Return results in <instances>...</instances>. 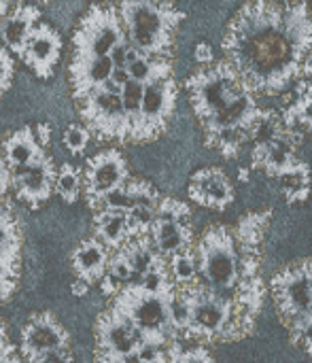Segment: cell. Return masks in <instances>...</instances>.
I'll use <instances>...</instances> for the list:
<instances>
[{"instance_id":"d6986e66","label":"cell","mask_w":312,"mask_h":363,"mask_svg":"<svg viewBox=\"0 0 312 363\" xmlns=\"http://www.w3.org/2000/svg\"><path fill=\"white\" fill-rule=\"evenodd\" d=\"M43 151H45V147L38 143L32 128L17 130L2 143V155H4V162H6L9 170H17L21 166H28Z\"/></svg>"},{"instance_id":"277c9868","label":"cell","mask_w":312,"mask_h":363,"mask_svg":"<svg viewBox=\"0 0 312 363\" xmlns=\"http://www.w3.org/2000/svg\"><path fill=\"white\" fill-rule=\"evenodd\" d=\"M170 294H160L147 289L140 283H130L111 300V306L140 330L147 345L162 347L168 351V347L179 340L168 311Z\"/></svg>"},{"instance_id":"ac0fdd59","label":"cell","mask_w":312,"mask_h":363,"mask_svg":"<svg viewBox=\"0 0 312 363\" xmlns=\"http://www.w3.org/2000/svg\"><path fill=\"white\" fill-rule=\"evenodd\" d=\"M91 223H94V234L91 236H96L113 253L119 251L126 242H130L134 238L132 228H130V217L123 211L98 208V211H94Z\"/></svg>"},{"instance_id":"2e32d148","label":"cell","mask_w":312,"mask_h":363,"mask_svg":"<svg viewBox=\"0 0 312 363\" xmlns=\"http://www.w3.org/2000/svg\"><path fill=\"white\" fill-rule=\"evenodd\" d=\"M111 255L113 251L106 245H102L96 236L83 238L70 253V266L74 277L89 285H100V281L108 272Z\"/></svg>"},{"instance_id":"3957f363","label":"cell","mask_w":312,"mask_h":363,"mask_svg":"<svg viewBox=\"0 0 312 363\" xmlns=\"http://www.w3.org/2000/svg\"><path fill=\"white\" fill-rule=\"evenodd\" d=\"M194 249L200 281L213 291L234 300L243 283V253L236 234L228 225H211Z\"/></svg>"},{"instance_id":"5b68a950","label":"cell","mask_w":312,"mask_h":363,"mask_svg":"<svg viewBox=\"0 0 312 363\" xmlns=\"http://www.w3.org/2000/svg\"><path fill=\"white\" fill-rule=\"evenodd\" d=\"M181 289L185 291L189 300V308H191L189 328L183 338L196 340L198 345L243 338L238 332L232 298L213 291L202 281H196Z\"/></svg>"},{"instance_id":"ba28073f","label":"cell","mask_w":312,"mask_h":363,"mask_svg":"<svg viewBox=\"0 0 312 363\" xmlns=\"http://www.w3.org/2000/svg\"><path fill=\"white\" fill-rule=\"evenodd\" d=\"M130 181L128 162L115 149L100 151L87 162L83 172V194L91 211H98L106 196L117 191Z\"/></svg>"},{"instance_id":"8992f818","label":"cell","mask_w":312,"mask_h":363,"mask_svg":"<svg viewBox=\"0 0 312 363\" xmlns=\"http://www.w3.org/2000/svg\"><path fill=\"white\" fill-rule=\"evenodd\" d=\"M272 296L285 328H294L312 321V259H300L274 274Z\"/></svg>"},{"instance_id":"52a82bcc","label":"cell","mask_w":312,"mask_h":363,"mask_svg":"<svg viewBox=\"0 0 312 363\" xmlns=\"http://www.w3.org/2000/svg\"><path fill=\"white\" fill-rule=\"evenodd\" d=\"M149 238L155 251L166 259L181 251L194 249V219L189 206L174 198H162Z\"/></svg>"},{"instance_id":"d4e9b609","label":"cell","mask_w":312,"mask_h":363,"mask_svg":"<svg viewBox=\"0 0 312 363\" xmlns=\"http://www.w3.org/2000/svg\"><path fill=\"white\" fill-rule=\"evenodd\" d=\"M21 277V255L0 253V304L9 302L19 285Z\"/></svg>"},{"instance_id":"44dd1931","label":"cell","mask_w":312,"mask_h":363,"mask_svg":"<svg viewBox=\"0 0 312 363\" xmlns=\"http://www.w3.org/2000/svg\"><path fill=\"white\" fill-rule=\"evenodd\" d=\"M36 21V9L32 6H19L4 23V40L9 47H13L15 51H21L30 32H32V26Z\"/></svg>"},{"instance_id":"e575fe53","label":"cell","mask_w":312,"mask_h":363,"mask_svg":"<svg viewBox=\"0 0 312 363\" xmlns=\"http://www.w3.org/2000/svg\"><path fill=\"white\" fill-rule=\"evenodd\" d=\"M196 55H198V60H211V53H208V47L206 45H200L198 47V51H196Z\"/></svg>"},{"instance_id":"4dcf8cb0","label":"cell","mask_w":312,"mask_h":363,"mask_svg":"<svg viewBox=\"0 0 312 363\" xmlns=\"http://www.w3.org/2000/svg\"><path fill=\"white\" fill-rule=\"evenodd\" d=\"M11 74H13V68H11V57L4 49H0V91L4 87H9V81H11Z\"/></svg>"},{"instance_id":"4316f807","label":"cell","mask_w":312,"mask_h":363,"mask_svg":"<svg viewBox=\"0 0 312 363\" xmlns=\"http://www.w3.org/2000/svg\"><path fill=\"white\" fill-rule=\"evenodd\" d=\"M96 363H170L168 351L162 347H153V345H143L134 355L130 357H121V359H104V357H96Z\"/></svg>"},{"instance_id":"d6a6232c","label":"cell","mask_w":312,"mask_h":363,"mask_svg":"<svg viewBox=\"0 0 312 363\" xmlns=\"http://www.w3.org/2000/svg\"><path fill=\"white\" fill-rule=\"evenodd\" d=\"M89 283H85V281H81V279H74L72 281V285H70V294L74 296V298H85L87 294H89Z\"/></svg>"},{"instance_id":"e0dca14e","label":"cell","mask_w":312,"mask_h":363,"mask_svg":"<svg viewBox=\"0 0 312 363\" xmlns=\"http://www.w3.org/2000/svg\"><path fill=\"white\" fill-rule=\"evenodd\" d=\"M19 53L30 64V68L47 79L53 72V64L60 55V38L47 26L34 28Z\"/></svg>"},{"instance_id":"f1b7e54d","label":"cell","mask_w":312,"mask_h":363,"mask_svg":"<svg viewBox=\"0 0 312 363\" xmlns=\"http://www.w3.org/2000/svg\"><path fill=\"white\" fill-rule=\"evenodd\" d=\"M0 363H23L19 349H15L2 325H0Z\"/></svg>"},{"instance_id":"1f68e13d","label":"cell","mask_w":312,"mask_h":363,"mask_svg":"<svg viewBox=\"0 0 312 363\" xmlns=\"http://www.w3.org/2000/svg\"><path fill=\"white\" fill-rule=\"evenodd\" d=\"M11 191V170L4 162L2 147H0V198H4Z\"/></svg>"},{"instance_id":"6da1fadb","label":"cell","mask_w":312,"mask_h":363,"mask_svg":"<svg viewBox=\"0 0 312 363\" xmlns=\"http://www.w3.org/2000/svg\"><path fill=\"white\" fill-rule=\"evenodd\" d=\"M225 51L243 79L257 89L283 87L302 55L283 28L281 15L266 4L240 13L225 38Z\"/></svg>"},{"instance_id":"d590c367","label":"cell","mask_w":312,"mask_h":363,"mask_svg":"<svg viewBox=\"0 0 312 363\" xmlns=\"http://www.w3.org/2000/svg\"><path fill=\"white\" fill-rule=\"evenodd\" d=\"M0 204H2V198H0Z\"/></svg>"},{"instance_id":"f546056e","label":"cell","mask_w":312,"mask_h":363,"mask_svg":"<svg viewBox=\"0 0 312 363\" xmlns=\"http://www.w3.org/2000/svg\"><path fill=\"white\" fill-rule=\"evenodd\" d=\"M32 363H74V353H72L70 347H66V349H57V351L45 353V355H40L38 359H34Z\"/></svg>"},{"instance_id":"7402d4cb","label":"cell","mask_w":312,"mask_h":363,"mask_svg":"<svg viewBox=\"0 0 312 363\" xmlns=\"http://www.w3.org/2000/svg\"><path fill=\"white\" fill-rule=\"evenodd\" d=\"M281 189L287 198V202H304L311 194V172L304 164L294 162L287 170L279 174Z\"/></svg>"},{"instance_id":"8fae6325","label":"cell","mask_w":312,"mask_h":363,"mask_svg":"<svg viewBox=\"0 0 312 363\" xmlns=\"http://www.w3.org/2000/svg\"><path fill=\"white\" fill-rule=\"evenodd\" d=\"M70 347V334L51 311L34 313L19 334V353L26 363H32L45 353Z\"/></svg>"},{"instance_id":"ffe728a7","label":"cell","mask_w":312,"mask_h":363,"mask_svg":"<svg viewBox=\"0 0 312 363\" xmlns=\"http://www.w3.org/2000/svg\"><path fill=\"white\" fill-rule=\"evenodd\" d=\"M119 253L126 257V262L132 266V270H134V274H136V281L143 277V274H147L160 259H162V255L155 251V247H153V242H151V238L149 236H138V238H132L130 242H126L121 249H119ZM134 281V283H136Z\"/></svg>"},{"instance_id":"cb8c5ba5","label":"cell","mask_w":312,"mask_h":363,"mask_svg":"<svg viewBox=\"0 0 312 363\" xmlns=\"http://www.w3.org/2000/svg\"><path fill=\"white\" fill-rule=\"evenodd\" d=\"M55 194L66 204H74L83 194V174L72 164H62L55 177Z\"/></svg>"},{"instance_id":"5bb4252c","label":"cell","mask_w":312,"mask_h":363,"mask_svg":"<svg viewBox=\"0 0 312 363\" xmlns=\"http://www.w3.org/2000/svg\"><path fill=\"white\" fill-rule=\"evenodd\" d=\"M77 43L85 49L94 51V57L113 53V49L117 45H121L119 26L113 15V9H106V6L91 9L81 26Z\"/></svg>"},{"instance_id":"484cf974","label":"cell","mask_w":312,"mask_h":363,"mask_svg":"<svg viewBox=\"0 0 312 363\" xmlns=\"http://www.w3.org/2000/svg\"><path fill=\"white\" fill-rule=\"evenodd\" d=\"M168 357H170V363H215L211 351L204 345L183 347L179 340H174L168 347Z\"/></svg>"},{"instance_id":"836d02e7","label":"cell","mask_w":312,"mask_h":363,"mask_svg":"<svg viewBox=\"0 0 312 363\" xmlns=\"http://www.w3.org/2000/svg\"><path fill=\"white\" fill-rule=\"evenodd\" d=\"M36 138H38V143L43 145V147H47V143H49V128L47 125H38L36 128Z\"/></svg>"},{"instance_id":"9c48e42d","label":"cell","mask_w":312,"mask_h":363,"mask_svg":"<svg viewBox=\"0 0 312 363\" xmlns=\"http://www.w3.org/2000/svg\"><path fill=\"white\" fill-rule=\"evenodd\" d=\"M94 338H96V357H104V359L130 357L145 345L140 330L113 306H108L96 319Z\"/></svg>"},{"instance_id":"4fadbf2b","label":"cell","mask_w":312,"mask_h":363,"mask_svg":"<svg viewBox=\"0 0 312 363\" xmlns=\"http://www.w3.org/2000/svg\"><path fill=\"white\" fill-rule=\"evenodd\" d=\"M172 100H174V89H172L170 81H160V79L151 81L145 87L143 106H140L138 121L132 130V138L149 140V138L157 136L172 111Z\"/></svg>"},{"instance_id":"9a60e30c","label":"cell","mask_w":312,"mask_h":363,"mask_svg":"<svg viewBox=\"0 0 312 363\" xmlns=\"http://www.w3.org/2000/svg\"><path fill=\"white\" fill-rule=\"evenodd\" d=\"M189 198L204 208L225 211L234 202V187L223 170L202 168L189 181Z\"/></svg>"},{"instance_id":"7a4b0ae2","label":"cell","mask_w":312,"mask_h":363,"mask_svg":"<svg viewBox=\"0 0 312 363\" xmlns=\"http://www.w3.org/2000/svg\"><path fill=\"white\" fill-rule=\"evenodd\" d=\"M191 104L202 119L208 140L234 157L262 119L245 81L228 64H217L189 79Z\"/></svg>"},{"instance_id":"30bf717a","label":"cell","mask_w":312,"mask_h":363,"mask_svg":"<svg viewBox=\"0 0 312 363\" xmlns=\"http://www.w3.org/2000/svg\"><path fill=\"white\" fill-rule=\"evenodd\" d=\"M55 177L57 170L51 157L43 151L28 166L11 170V189L30 211H38L55 194Z\"/></svg>"},{"instance_id":"603a6c76","label":"cell","mask_w":312,"mask_h":363,"mask_svg":"<svg viewBox=\"0 0 312 363\" xmlns=\"http://www.w3.org/2000/svg\"><path fill=\"white\" fill-rule=\"evenodd\" d=\"M168 272L177 287H187V285L200 281L196 249H187V251H181V253L168 257Z\"/></svg>"},{"instance_id":"7c38bea8","label":"cell","mask_w":312,"mask_h":363,"mask_svg":"<svg viewBox=\"0 0 312 363\" xmlns=\"http://www.w3.org/2000/svg\"><path fill=\"white\" fill-rule=\"evenodd\" d=\"M126 23L130 32V40L134 43V49H145L149 53L162 51V47L168 45L170 32L166 26V15L162 4H149V2H128Z\"/></svg>"},{"instance_id":"83f0119b","label":"cell","mask_w":312,"mask_h":363,"mask_svg":"<svg viewBox=\"0 0 312 363\" xmlns=\"http://www.w3.org/2000/svg\"><path fill=\"white\" fill-rule=\"evenodd\" d=\"M89 145V130L81 128V125H70L64 132V147L72 153V155H81Z\"/></svg>"}]
</instances>
